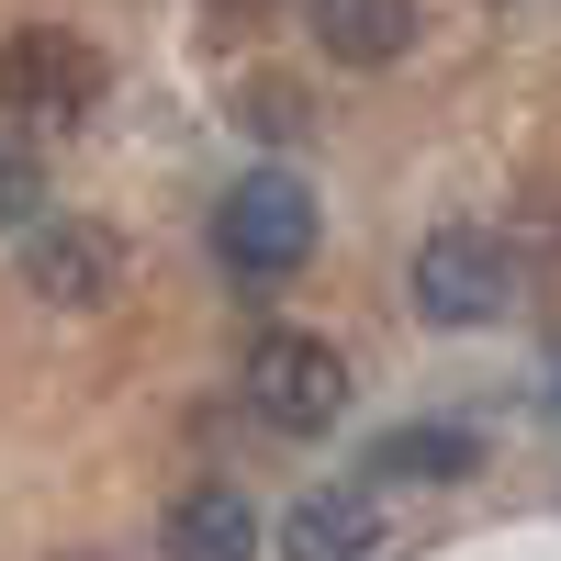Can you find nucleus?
Segmentation results:
<instances>
[{
	"mask_svg": "<svg viewBox=\"0 0 561 561\" xmlns=\"http://www.w3.org/2000/svg\"><path fill=\"white\" fill-rule=\"evenodd\" d=\"M214 259L237 270V280H293L314 259V192H304L293 169L237 180V192L214 203Z\"/></svg>",
	"mask_w": 561,
	"mask_h": 561,
	"instance_id": "f257e3e1",
	"label": "nucleus"
},
{
	"mask_svg": "<svg viewBox=\"0 0 561 561\" xmlns=\"http://www.w3.org/2000/svg\"><path fill=\"white\" fill-rule=\"evenodd\" d=\"M102 102V57L57 23H23L0 34V124H79Z\"/></svg>",
	"mask_w": 561,
	"mask_h": 561,
	"instance_id": "f03ea898",
	"label": "nucleus"
},
{
	"mask_svg": "<svg viewBox=\"0 0 561 561\" xmlns=\"http://www.w3.org/2000/svg\"><path fill=\"white\" fill-rule=\"evenodd\" d=\"M248 404L280 438H314V427H337V404H348V359L325 337H293V325H280V337L248 348Z\"/></svg>",
	"mask_w": 561,
	"mask_h": 561,
	"instance_id": "7ed1b4c3",
	"label": "nucleus"
},
{
	"mask_svg": "<svg viewBox=\"0 0 561 561\" xmlns=\"http://www.w3.org/2000/svg\"><path fill=\"white\" fill-rule=\"evenodd\" d=\"M23 280H34V304H57V314H102L113 280H124V248L90 214H34L23 225Z\"/></svg>",
	"mask_w": 561,
	"mask_h": 561,
	"instance_id": "20e7f679",
	"label": "nucleus"
},
{
	"mask_svg": "<svg viewBox=\"0 0 561 561\" xmlns=\"http://www.w3.org/2000/svg\"><path fill=\"white\" fill-rule=\"evenodd\" d=\"M404 293H415V314H427V325H494V314H505V248L472 237V225H449V237L415 248Z\"/></svg>",
	"mask_w": 561,
	"mask_h": 561,
	"instance_id": "39448f33",
	"label": "nucleus"
},
{
	"mask_svg": "<svg viewBox=\"0 0 561 561\" xmlns=\"http://www.w3.org/2000/svg\"><path fill=\"white\" fill-rule=\"evenodd\" d=\"M259 505H248V483H192L169 505V561H259Z\"/></svg>",
	"mask_w": 561,
	"mask_h": 561,
	"instance_id": "423d86ee",
	"label": "nucleus"
},
{
	"mask_svg": "<svg viewBox=\"0 0 561 561\" xmlns=\"http://www.w3.org/2000/svg\"><path fill=\"white\" fill-rule=\"evenodd\" d=\"M370 539H382V505H370L359 483H325L293 505V528H280V561H370Z\"/></svg>",
	"mask_w": 561,
	"mask_h": 561,
	"instance_id": "0eeeda50",
	"label": "nucleus"
},
{
	"mask_svg": "<svg viewBox=\"0 0 561 561\" xmlns=\"http://www.w3.org/2000/svg\"><path fill=\"white\" fill-rule=\"evenodd\" d=\"M314 45L337 68H393L415 45V0H314Z\"/></svg>",
	"mask_w": 561,
	"mask_h": 561,
	"instance_id": "6e6552de",
	"label": "nucleus"
},
{
	"mask_svg": "<svg viewBox=\"0 0 561 561\" xmlns=\"http://www.w3.org/2000/svg\"><path fill=\"white\" fill-rule=\"evenodd\" d=\"M460 472H483L472 427H393L382 449H370V483H460Z\"/></svg>",
	"mask_w": 561,
	"mask_h": 561,
	"instance_id": "1a4fd4ad",
	"label": "nucleus"
},
{
	"mask_svg": "<svg viewBox=\"0 0 561 561\" xmlns=\"http://www.w3.org/2000/svg\"><path fill=\"white\" fill-rule=\"evenodd\" d=\"M34 214H45V158L23 124H0V237H23Z\"/></svg>",
	"mask_w": 561,
	"mask_h": 561,
	"instance_id": "9d476101",
	"label": "nucleus"
},
{
	"mask_svg": "<svg viewBox=\"0 0 561 561\" xmlns=\"http://www.w3.org/2000/svg\"><path fill=\"white\" fill-rule=\"evenodd\" d=\"M248 102H259V135H304V102H293V90H280V79H259Z\"/></svg>",
	"mask_w": 561,
	"mask_h": 561,
	"instance_id": "9b49d317",
	"label": "nucleus"
},
{
	"mask_svg": "<svg viewBox=\"0 0 561 561\" xmlns=\"http://www.w3.org/2000/svg\"><path fill=\"white\" fill-rule=\"evenodd\" d=\"M214 12H259V0H214Z\"/></svg>",
	"mask_w": 561,
	"mask_h": 561,
	"instance_id": "f8f14e48",
	"label": "nucleus"
}]
</instances>
